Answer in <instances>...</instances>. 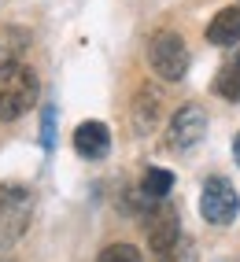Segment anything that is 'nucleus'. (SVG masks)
<instances>
[{"mask_svg": "<svg viewBox=\"0 0 240 262\" xmlns=\"http://www.w3.org/2000/svg\"><path fill=\"white\" fill-rule=\"evenodd\" d=\"M41 96V85L33 67L23 59H4L0 63V122H15L23 118Z\"/></svg>", "mask_w": 240, "mask_h": 262, "instance_id": "obj_1", "label": "nucleus"}, {"mask_svg": "<svg viewBox=\"0 0 240 262\" xmlns=\"http://www.w3.org/2000/svg\"><path fill=\"white\" fill-rule=\"evenodd\" d=\"M33 222V192L26 185H0V251L19 244Z\"/></svg>", "mask_w": 240, "mask_h": 262, "instance_id": "obj_2", "label": "nucleus"}, {"mask_svg": "<svg viewBox=\"0 0 240 262\" xmlns=\"http://www.w3.org/2000/svg\"><path fill=\"white\" fill-rule=\"evenodd\" d=\"M148 63L163 81H181L188 74V48L174 30H159L148 41Z\"/></svg>", "mask_w": 240, "mask_h": 262, "instance_id": "obj_3", "label": "nucleus"}, {"mask_svg": "<svg viewBox=\"0 0 240 262\" xmlns=\"http://www.w3.org/2000/svg\"><path fill=\"white\" fill-rule=\"evenodd\" d=\"M200 214L211 225H233L240 214V196L226 178H207L200 192Z\"/></svg>", "mask_w": 240, "mask_h": 262, "instance_id": "obj_4", "label": "nucleus"}, {"mask_svg": "<svg viewBox=\"0 0 240 262\" xmlns=\"http://www.w3.org/2000/svg\"><path fill=\"white\" fill-rule=\"evenodd\" d=\"M203 137H207V111H203L200 103H185V107H178L174 118H170V126H166L170 148L188 151V148H196Z\"/></svg>", "mask_w": 240, "mask_h": 262, "instance_id": "obj_5", "label": "nucleus"}, {"mask_svg": "<svg viewBox=\"0 0 240 262\" xmlns=\"http://www.w3.org/2000/svg\"><path fill=\"white\" fill-rule=\"evenodd\" d=\"M144 236H148V248L156 251V255H163L170 244L181 236V222H178V214L170 211V207H159V203H156V207L144 214Z\"/></svg>", "mask_w": 240, "mask_h": 262, "instance_id": "obj_6", "label": "nucleus"}, {"mask_svg": "<svg viewBox=\"0 0 240 262\" xmlns=\"http://www.w3.org/2000/svg\"><path fill=\"white\" fill-rule=\"evenodd\" d=\"M107 148H111V133H107L104 122L89 118V122H81V126L74 129V151L81 155V159H104Z\"/></svg>", "mask_w": 240, "mask_h": 262, "instance_id": "obj_7", "label": "nucleus"}, {"mask_svg": "<svg viewBox=\"0 0 240 262\" xmlns=\"http://www.w3.org/2000/svg\"><path fill=\"white\" fill-rule=\"evenodd\" d=\"M207 41L218 45V48L240 41V8H222L214 15V19L207 23Z\"/></svg>", "mask_w": 240, "mask_h": 262, "instance_id": "obj_8", "label": "nucleus"}, {"mask_svg": "<svg viewBox=\"0 0 240 262\" xmlns=\"http://www.w3.org/2000/svg\"><path fill=\"white\" fill-rule=\"evenodd\" d=\"M170 188H174V173L163 170V166H151L144 170V178H141V192L151 200V203H163L170 196Z\"/></svg>", "mask_w": 240, "mask_h": 262, "instance_id": "obj_9", "label": "nucleus"}, {"mask_svg": "<svg viewBox=\"0 0 240 262\" xmlns=\"http://www.w3.org/2000/svg\"><path fill=\"white\" fill-rule=\"evenodd\" d=\"M214 93H218L222 100H229V103H240V52L218 71V78H214Z\"/></svg>", "mask_w": 240, "mask_h": 262, "instance_id": "obj_10", "label": "nucleus"}, {"mask_svg": "<svg viewBox=\"0 0 240 262\" xmlns=\"http://www.w3.org/2000/svg\"><path fill=\"white\" fill-rule=\"evenodd\" d=\"M133 111H137V126H141V133H148L151 126H156V118H159V100L151 89H141V96H137L133 103Z\"/></svg>", "mask_w": 240, "mask_h": 262, "instance_id": "obj_11", "label": "nucleus"}, {"mask_svg": "<svg viewBox=\"0 0 240 262\" xmlns=\"http://www.w3.org/2000/svg\"><path fill=\"white\" fill-rule=\"evenodd\" d=\"M156 262H196V244L188 236H178L163 255H156Z\"/></svg>", "mask_w": 240, "mask_h": 262, "instance_id": "obj_12", "label": "nucleus"}, {"mask_svg": "<svg viewBox=\"0 0 240 262\" xmlns=\"http://www.w3.org/2000/svg\"><path fill=\"white\" fill-rule=\"evenodd\" d=\"M96 262H144V258L133 244H107V248L96 255Z\"/></svg>", "mask_w": 240, "mask_h": 262, "instance_id": "obj_13", "label": "nucleus"}, {"mask_svg": "<svg viewBox=\"0 0 240 262\" xmlns=\"http://www.w3.org/2000/svg\"><path fill=\"white\" fill-rule=\"evenodd\" d=\"M41 144H45V151L56 148V107H45V115H41Z\"/></svg>", "mask_w": 240, "mask_h": 262, "instance_id": "obj_14", "label": "nucleus"}, {"mask_svg": "<svg viewBox=\"0 0 240 262\" xmlns=\"http://www.w3.org/2000/svg\"><path fill=\"white\" fill-rule=\"evenodd\" d=\"M233 159H236V166H240V133L233 137Z\"/></svg>", "mask_w": 240, "mask_h": 262, "instance_id": "obj_15", "label": "nucleus"}, {"mask_svg": "<svg viewBox=\"0 0 240 262\" xmlns=\"http://www.w3.org/2000/svg\"><path fill=\"white\" fill-rule=\"evenodd\" d=\"M0 262H8V258H0Z\"/></svg>", "mask_w": 240, "mask_h": 262, "instance_id": "obj_16", "label": "nucleus"}]
</instances>
